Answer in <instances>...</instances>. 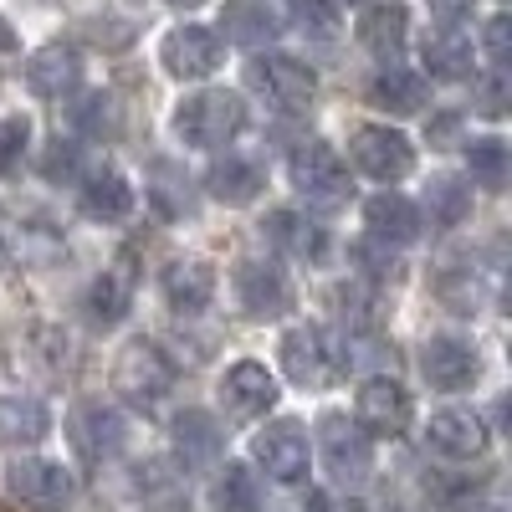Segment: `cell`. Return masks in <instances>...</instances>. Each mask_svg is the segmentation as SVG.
<instances>
[{
	"instance_id": "6da1fadb",
	"label": "cell",
	"mask_w": 512,
	"mask_h": 512,
	"mask_svg": "<svg viewBox=\"0 0 512 512\" xmlns=\"http://www.w3.org/2000/svg\"><path fill=\"white\" fill-rule=\"evenodd\" d=\"M0 262L21 272H47L67 262V236L36 205H0Z\"/></svg>"
},
{
	"instance_id": "7a4b0ae2",
	"label": "cell",
	"mask_w": 512,
	"mask_h": 512,
	"mask_svg": "<svg viewBox=\"0 0 512 512\" xmlns=\"http://www.w3.org/2000/svg\"><path fill=\"white\" fill-rule=\"evenodd\" d=\"M246 128V108L231 88H205L175 108V134L190 149H221Z\"/></svg>"
},
{
	"instance_id": "3957f363",
	"label": "cell",
	"mask_w": 512,
	"mask_h": 512,
	"mask_svg": "<svg viewBox=\"0 0 512 512\" xmlns=\"http://www.w3.org/2000/svg\"><path fill=\"white\" fill-rule=\"evenodd\" d=\"M287 169H292L297 195H308V205H318V210H338V205H349V195H354V180H349L344 159H338L323 139L297 144Z\"/></svg>"
},
{
	"instance_id": "277c9868",
	"label": "cell",
	"mask_w": 512,
	"mask_h": 512,
	"mask_svg": "<svg viewBox=\"0 0 512 512\" xmlns=\"http://www.w3.org/2000/svg\"><path fill=\"white\" fill-rule=\"evenodd\" d=\"M113 384H118V395L128 405H139V410H154L169 390H175V364H169L154 344H128L113 364Z\"/></svg>"
},
{
	"instance_id": "5b68a950",
	"label": "cell",
	"mask_w": 512,
	"mask_h": 512,
	"mask_svg": "<svg viewBox=\"0 0 512 512\" xmlns=\"http://www.w3.org/2000/svg\"><path fill=\"white\" fill-rule=\"evenodd\" d=\"M6 487L21 507L31 512H67L72 497H77V482L72 472H62L57 461H41V456H16L6 466Z\"/></svg>"
},
{
	"instance_id": "8992f818",
	"label": "cell",
	"mask_w": 512,
	"mask_h": 512,
	"mask_svg": "<svg viewBox=\"0 0 512 512\" xmlns=\"http://www.w3.org/2000/svg\"><path fill=\"white\" fill-rule=\"evenodd\" d=\"M246 82L256 93H262V103H272L277 113H303L318 93V77L297 62V57H256L246 67Z\"/></svg>"
},
{
	"instance_id": "52a82bcc",
	"label": "cell",
	"mask_w": 512,
	"mask_h": 512,
	"mask_svg": "<svg viewBox=\"0 0 512 512\" xmlns=\"http://www.w3.org/2000/svg\"><path fill=\"white\" fill-rule=\"evenodd\" d=\"M318 446H323V461H328V472H333L338 482L359 487V482L369 477L374 451H369V431H364L359 420H349V415H323Z\"/></svg>"
},
{
	"instance_id": "ba28073f",
	"label": "cell",
	"mask_w": 512,
	"mask_h": 512,
	"mask_svg": "<svg viewBox=\"0 0 512 512\" xmlns=\"http://www.w3.org/2000/svg\"><path fill=\"white\" fill-rule=\"evenodd\" d=\"M349 159H354V169L359 175H369V180H405L410 169H415V149H410V139L400 134V128H359L354 134V144H349Z\"/></svg>"
},
{
	"instance_id": "9c48e42d",
	"label": "cell",
	"mask_w": 512,
	"mask_h": 512,
	"mask_svg": "<svg viewBox=\"0 0 512 512\" xmlns=\"http://www.w3.org/2000/svg\"><path fill=\"white\" fill-rule=\"evenodd\" d=\"M282 369L297 390H323V384H333L338 354L328 344V333L323 328H292L282 338Z\"/></svg>"
},
{
	"instance_id": "30bf717a",
	"label": "cell",
	"mask_w": 512,
	"mask_h": 512,
	"mask_svg": "<svg viewBox=\"0 0 512 512\" xmlns=\"http://www.w3.org/2000/svg\"><path fill=\"white\" fill-rule=\"evenodd\" d=\"M159 52H164V72L180 77V82H200V77H210V72L226 62L221 36L205 31V26H175V31L164 36Z\"/></svg>"
},
{
	"instance_id": "8fae6325",
	"label": "cell",
	"mask_w": 512,
	"mask_h": 512,
	"mask_svg": "<svg viewBox=\"0 0 512 512\" xmlns=\"http://www.w3.org/2000/svg\"><path fill=\"white\" fill-rule=\"evenodd\" d=\"M420 374H425V384H431V390L456 395V390H472V384H477L482 359H477V349L466 344V338L441 333V338H431V344L420 349Z\"/></svg>"
},
{
	"instance_id": "7c38bea8",
	"label": "cell",
	"mask_w": 512,
	"mask_h": 512,
	"mask_svg": "<svg viewBox=\"0 0 512 512\" xmlns=\"http://www.w3.org/2000/svg\"><path fill=\"white\" fill-rule=\"evenodd\" d=\"M256 466L272 477V482H303L308 477V436L297 420H277L256 436Z\"/></svg>"
},
{
	"instance_id": "4fadbf2b",
	"label": "cell",
	"mask_w": 512,
	"mask_h": 512,
	"mask_svg": "<svg viewBox=\"0 0 512 512\" xmlns=\"http://www.w3.org/2000/svg\"><path fill=\"white\" fill-rule=\"evenodd\" d=\"M221 405H226L236 420L267 415V410L277 405V379L267 374V364L241 359V364H231L226 379H221Z\"/></svg>"
},
{
	"instance_id": "5bb4252c",
	"label": "cell",
	"mask_w": 512,
	"mask_h": 512,
	"mask_svg": "<svg viewBox=\"0 0 512 512\" xmlns=\"http://www.w3.org/2000/svg\"><path fill=\"white\" fill-rule=\"evenodd\" d=\"M354 410H359V425L369 436H405L410 431V395L395 379H369Z\"/></svg>"
},
{
	"instance_id": "9a60e30c",
	"label": "cell",
	"mask_w": 512,
	"mask_h": 512,
	"mask_svg": "<svg viewBox=\"0 0 512 512\" xmlns=\"http://www.w3.org/2000/svg\"><path fill=\"white\" fill-rule=\"evenodd\" d=\"M425 441L451 461H477L487 451V425L477 410H436L431 425H425Z\"/></svg>"
},
{
	"instance_id": "2e32d148",
	"label": "cell",
	"mask_w": 512,
	"mask_h": 512,
	"mask_svg": "<svg viewBox=\"0 0 512 512\" xmlns=\"http://www.w3.org/2000/svg\"><path fill=\"white\" fill-rule=\"evenodd\" d=\"M236 297H241V308L251 318H262V323L267 318H282L292 308V287H287V277L272 262H246L236 272Z\"/></svg>"
},
{
	"instance_id": "e0dca14e",
	"label": "cell",
	"mask_w": 512,
	"mask_h": 512,
	"mask_svg": "<svg viewBox=\"0 0 512 512\" xmlns=\"http://www.w3.org/2000/svg\"><path fill=\"white\" fill-rule=\"evenodd\" d=\"M267 236L277 241V251L297 256V262H308V267H323L328 251H333L328 231L318 221H308L303 210H272V216H267Z\"/></svg>"
},
{
	"instance_id": "ac0fdd59",
	"label": "cell",
	"mask_w": 512,
	"mask_h": 512,
	"mask_svg": "<svg viewBox=\"0 0 512 512\" xmlns=\"http://www.w3.org/2000/svg\"><path fill=\"white\" fill-rule=\"evenodd\" d=\"M123 436H128V425H123V415L108 410V405H82V410L72 415V446H77L82 461H108V456H118V451H123Z\"/></svg>"
},
{
	"instance_id": "d6986e66",
	"label": "cell",
	"mask_w": 512,
	"mask_h": 512,
	"mask_svg": "<svg viewBox=\"0 0 512 512\" xmlns=\"http://www.w3.org/2000/svg\"><path fill=\"white\" fill-rule=\"evenodd\" d=\"M82 77V57L67 47V41H52V47H41L31 62H26V88L36 98H67Z\"/></svg>"
},
{
	"instance_id": "ffe728a7",
	"label": "cell",
	"mask_w": 512,
	"mask_h": 512,
	"mask_svg": "<svg viewBox=\"0 0 512 512\" xmlns=\"http://www.w3.org/2000/svg\"><path fill=\"white\" fill-rule=\"evenodd\" d=\"M77 210L88 221H103V226H113V221H123L128 210H134V185H128L118 169H93L88 180H82V195H77Z\"/></svg>"
},
{
	"instance_id": "44dd1931",
	"label": "cell",
	"mask_w": 512,
	"mask_h": 512,
	"mask_svg": "<svg viewBox=\"0 0 512 512\" xmlns=\"http://www.w3.org/2000/svg\"><path fill=\"white\" fill-rule=\"evenodd\" d=\"M159 287H164V303L175 313H200V308H210V297H216V272L205 262H169Z\"/></svg>"
},
{
	"instance_id": "7402d4cb",
	"label": "cell",
	"mask_w": 512,
	"mask_h": 512,
	"mask_svg": "<svg viewBox=\"0 0 512 512\" xmlns=\"http://www.w3.org/2000/svg\"><path fill=\"white\" fill-rule=\"evenodd\" d=\"M134 492L149 512H185L190 507V487H185V472L175 461H144L134 477Z\"/></svg>"
},
{
	"instance_id": "603a6c76",
	"label": "cell",
	"mask_w": 512,
	"mask_h": 512,
	"mask_svg": "<svg viewBox=\"0 0 512 512\" xmlns=\"http://www.w3.org/2000/svg\"><path fill=\"white\" fill-rule=\"evenodd\" d=\"M364 221H369V236L390 241V246H410L420 236V210L405 195H374L364 205Z\"/></svg>"
},
{
	"instance_id": "cb8c5ba5",
	"label": "cell",
	"mask_w": 512,
	"mask_h": 512,
	"mask_svg": "<svg viewBox=\"0 0 512 512\" xmlns=\"http://www.w3.org/2000/svg\"><path fill=\"white\" fill-rule=\"evenodd\" d=\"M52 431V415L31 395H0V441L6 446H36Z\"/></svg>"
},
{
	"instance_id": "d4e9b609",
	"label": "cell",
	"mask_w": 512,
	"mask_h": 512,
	"mask_svg": "<svg viewBox=\"0 0 512 512\" xmlns=\"http://www.w3.org/2000/svg\"><path fill=\"white\" fill-rule=\"evenodd\" d=\"M262 185H267V175L251 159H216V164L205 169V190L216 195V200H226V205L256 200V195H262Z\"/></svg>"
},
{
	"instance_id": "484cf974",
	"label": "cell",
	"mask_w": 512,
	"mask_h": 512,
	"mask_svg": "<svg viewBox=\"0 0 512 512\" xmlns=\"http://www.w3.org/2000/svg\"><path fill=\"white\" fill-rule=\"evenodd\" d=\"M175 451L185 466H205V461H216L221 456V431H216V420H210L205 410H185L175 420Z\"/></svg>"
},
{
	"instance_id": "4316f807",
	"label": "cell",
	"mask_w": 512,
	"mask_h": 512,
	"mask_svg": "<svg viewBox=\"0 0 512 512\" xmlns=\"http://www.w3.org/2000/svg\"><path fill=\"white\" fill-rule=\"evenodd\" d=\"M369 103L384 108V113H420L425 108V82L415 72H379L369 82Z\"/></svg>"
},
{
	"instance_id": "83f0119b",
	"label": "cell",
	"mask_w": 512,
	"mask_h": 512,
	"mask_svg": "<svg viewBox=\"0 0 512 512\" xmlns=\"http://www.w3.org/2000/svg\"><path fill=\"white\" fill-rule=\"evenodd\" d=\"M226 36L236 47H267L277 36V16L256 0H226Z\"/></svg>"
},
{
	"instance_id": "f1b7e54d",
	"label": "cell",
	"mask_w": 512,
	"mask_h": 512,
	"mask_svg": "<svg viewBox=\"0 0 512 512\" xmlns=\"http://www.w3.org/2000/svg\"><path fill=\"white\" fill-rule=\"evenodd\" d=\"M128 303H134V272H128V267H113V272H103L88 287V313L98 323H118L128 313Z\"/></svg>"
},
{
	"instance_id": "f546056e",
	"label": "cell",
	"mask_w": 512,
	"mask_h": 512,
	"mask_svg": "<svg viewBox=\"0 0 512 512\" xmlns=\"http://www.w3.org/2000/svg\"><path fill=\"white\" fill-rule=\"evenodd\" d=\"M359 41H364L374 57H400V47H405V11H400V6H374V11H364Z\"/></svg>"
},
{
	"instance_id": "4dcf8cb0",
	"label": "cell",
	"mask_w": 512,
	"mask_h": 512,
	"mask_svg": "<svg viewBox=\"0 0 512 512\" xmlns=\"http://www.w3.org/2000/svg\"><path fill=\"white\" fill-rule=\"evenodd\" d=\"M472 41H466L461 31H441L425 41V67H431V77H472Z\"/></svg>"
},
{
	"instance_id": "1f68e13d",
	"label": "cell",
	"mask_w": 512,
	"mask_h": 512,
	"mask_svg": "<svg viewBox=\"0 0 512 512\" xmlns=\"http://www.w3.org/2000/svg\"><path fill=\"white\" fill-rule=\"evenodd\" d=\"M256 507H262V487H256V477L246 466L231 461L216 477V512H256Z\"/></svg>"
},
{
	"instance_id": "d6a6232c",
	"label": "cell",
	"mask_w": 512,
	"mask_h": 512,
	"mask_svg": "<svg viewBox=\"0 0 512 512\" xmlns=\"http://www.w3.org/2000/svg\"><path fill=\"white\" fill-rule=\"evenodd\" d=\"M149 200L164 221H185L190 216V185L175 175V164H154V185H149Z\"/></svg>"
},
{
	"instance_id": "836d02e7",
	"label": "cell",
	"mask_w": 512,
	"mask_h": 512,
	"mask_svg": "<svg viewBox=\"0 0 512 512\" xmlns=\"http://www.w3.org/2000/svg\"><path fill=\"white\" fill-rule=\"evenodd\" d=\"M466 164H472V180L487 185V190H502L507 185V169H512V154L502 139H477L466 149Z\"/></svg>"
},
{
	"instance_id": "e575fe53",
	"label": "cell",
	"mask_w": 512,
	"mask_h": 512,
	"mask_svg": "<svg viewBox=\"0 0 512 512\" xmlns=\"http://www.w3.org/2000/svg\"><path fill=\"white\" fill-rule=\"evenodd\" d=\"M425 200H431V210H436V221H441V226H456V221L466 216V210H472V195H466V185H461V180H451V175L431 180Z\"/></svg>"
},
{
	"instance_id": "d590c367",
	"label": "cell",
	"mask_w": 512,
	"mask_h": 512,
	"mask_svg": "<svg viewBox=\"0 0 512 512\" xmlns=\"http://www.w3.org/2000/svg\"><path fill=\"white\" fill-rule=\"evenodd\" d=\"M292 26L303 36H318V41H333L338 36V11L328 0H292Z\"/></svg>"
},
{
	"instance_id": "8d00e7d4",
	"label": "cell",
	"mask_w": 512,
	"mask_h": 512,
	"mask_svg": "<svg viewBox=\"0 0 512 512\" xmlns=\"http://www.w3.org/2000/svg\"><path fill=\"white\" fill-rule=\"evenodd\" d=\"M31 149V123L26 118H0V175H16Z\"/></svg>"
},
{
	"instance_id": "74e56055",
	"label": "cell",
	"mask_w": 512,
	"mask_h": 512,
	"mask_svg": "<svg viewBox=\"0 0 512 512\" xmlns=\"http://www.w3.org/2000/svg\"><path fill=\"white\" fill-rule=\"evenodd\" d=\"M477 108H482L487 118H502V113H507V77H502V72L482 77V88H477Z\"/></svg>"
},
{
	"instance_id": "f35d334b",
	"label": "cell",
	"mask_w": 512,
	"mask_h": 512,
	"mask_svg": "<svg viewBox=\"0 0 512 512\" xmlns=\"http://www.w3.org/2000/svg\"><path fill=\"white\" fill-rule=\"evenodd\" d=\"M72 175H77V149L57 139V144L47 149V180H72Z\"/></svg>"
},
{
	"instance_id": "ab89813d",
	"label": "cell",
	"mask_w": 512,
	"mask_h": 512,
	"mask_svg": "<svg viewBox=\"0 0 512 512\" xmlns=\"http://www.w3.org/2000/svg\"><path fill=\"white\" fill-rule=\"evenodd\" d=\"M487 52H492L497 67L507 62V52H512V21H507V16H492V26H487Z\"/></svg>"
},
{
	"instance_id": "60d3db41",
	"label": "cell",
	"mask_w": 512,
	"mask_h": 512,
	"mask_svg": "<svg viewBox=\"0 0 512 512\" xmlns=\"http://www.w3.org/2000/svg\"><path fill=\"white\" fill-rule=\"evenodd\" d=\"M466 6H472V0H431V16H436V21H446V26H456Z\"/></svg>"
},
{
	"instance_id": "b9f144b4",
	"label": "cell",
	"mask_w": 512,
	"mask_h": 512,
	"mask_svg": "<svg viewBox=\"0 0 512 512\" xmlns=\"http://www.w3.org/2000/svg\"><path fill=\"white\" fill-rule=\"evenodd\" d=\"M456 123H461L456 113H441V118H436V134H431V139H436V144H456Z\"/></svg>"
},
{
	"instance_id": "7bdbcfd3",
	"label": "cell",
	"mask_w": 512,
	"mask_h": 512,
	"mask_svg": "<svg viewBox=\"0 0 512 512\" xmlns=\"http://www.w3.org/2000/svg\"><path fill=\"white\" fill-rule=\"evenodd\" d=\"M308 512H333V502H328V492H308Z\"/></svg>"
},
{
	"instance_id": "ee69618b",
	"label": "cell",
	"mask_w": 512,
	"mask_h": 512,
	"mask_svg": "<svg viewBox=\"0 0 512 512\" xmlns=\"http://www.w3.org/2000/svg\"><path fill=\"white\" fill-rule=\"evenodd\" d=\"M0 52H16V31L6 21H0Z\"/></svg>"
},
{
	"instance_id": "f6af8a7d",
	"label": "cell",
	"mask_w": 512,
	"mask_h": 512,
	"mask_svg": "<svg viewBox=\"0 0 512 512\" xmlns=\"http://www.w3.org/2000/svg\"><path fill=\"white\" fill-rule=\"evenodd\" d=\"M169 6H205V0H169Z\"/></svg>"
},
{
	"instance_id": "bcb514c9",
	"label": "cell",
	"mask_w": 512,
	"mask_h": 512,
	"mask_svg": "<svg viewBox=\"0 0 512 512\" xmlns=\"http://www.w3.org/2000/svg\"><path fill=\"white\" fill-rule=\"evenodd\" d=\"M338 6H364V0H338Z\"/></svg>"
},
{
	"instance_id": "7dc6e473",
	"label": "cell",
	"mask_w": 512,
	"mask_h": 512,
	"mask_svg": "<svg viewBox=\"0 0 512 512\" xmlns=\"http://www.w3.org/2000/svg\"><path fill=\"white\" fill-rule=\"evenodd\" d=\"M472 512H497V507H472Z\"/></svg>"
}]
</instances>
